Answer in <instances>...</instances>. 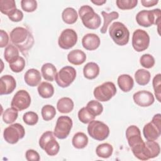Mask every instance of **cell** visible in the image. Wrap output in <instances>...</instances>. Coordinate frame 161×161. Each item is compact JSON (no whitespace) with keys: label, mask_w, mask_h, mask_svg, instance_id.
I'll list each match as a JSON object with an SVG mask.
<instances>
[{"label":"cell","mask_w":161,"mask_h":161,"mask_svg":"<svg viewBox=\"0 0 161 161\" xmlns=\"http://www.w3.org/2000/svg\"><path fill=\"white\" fill-rule=\"evenodd\" d=\"M11 42L22 53L28 51L33 45L34 40L30 31L23 27H16L10 33Z\"/></svg>","instance_id":"1"},{"label":"cell","mask_w":161,"mask_h":161,"mask_svg":"<svg viewBox=\"0 0 161 161\" xmlns=\"http://www.w3.org/2000/svg\"><path fill=\"white\" fill-rule=\"evenodd\" d=\"M133 155L141 160H147L157 157L160 152L159 144L153 140H147L131 148Z\"/></svg>","instance_id":"2"},{"label":"cell","mask_w":161,"mask_h":161,"mask_svg":"<svg viewBox=\"0 0 161 161\" xmlns=\"http://www.w3.org/2000/svg\"><path fill=\"white\" fill-rule=\"evenodd\" d=\"M79 14L83 25L91 30L97 29L101 23L99 15L95 13L93 8L88 5L81 6L79 9Z\"/></svg>","instance_id":"3"},{"label":"cell","mask_w":161,"mask_h":161,"mask_svg":"<svg viewBox=\"0 0 161 161\" xmlns=\"http://www.w3.org/2000/svg\"><path fill=\"white\" fill-rule=\"evenodd\" d=\"M109 33L113 42L118 45L124 46L129 42L130 31L126 26L121 22L113 23L110 25Z\"/></svg>","instance_id":"4"},{"label":"cell","mask_w":161,"mask_h":161,"mask_svg":"<svg viewBox=\"0 0 161 161\" xmlns=\"http://www.w3.org/2000/svg\"><path fill=\"white\" fill-rule=\"evenodd\" d=\"M160 9L142 10L136 15L137 23L143 27H150L153 25H159L160 19Z\"/></svg>","instance_id":"5"},{"label":"cell","mask_w":161,"mask_h":161,"mask_svg":"<svg viewBox=\"0 0 161 161\" xmlns=\"http://www.w3.org/2000/svg\"><path fill=\"white\" fill-rule=\"evenodd\" d=\"M39 145L50 156L56 155L60 150V145L55 140L54 134L50 131L42 134L39 140Z\"/></svg>","instance_id":"6"},{"label":"cell","mask_w":161,"mask_h":161,"mask_svg":"<svg viewBox=\"0 0 161 161\" xmlns=\"http://www.w3.org/2000/svg\"><path fill=\"white\" fill-rule=\"evenodd\" d=\"M87 132L91 137L97 141H103L109 135V128L102 121L92 120L87 126Z\"/></svg>","instance_id":"7"},{"label":"cell","mask_w":161,"mask_h":161,"mask_svg":"<svg viewBox=\"0 0 161 161\" xmlns=\"http://www.w3.org/2000/svg\"><path fill=\"white\" fill-rule=\"evenodd\" d=\"M158 113L153 116L152 121L146 124L143 129V136L147 140H156L160 136L161 117Z\"/></svg>","instance_id":"8"},{"label":"cell","mask_w":161,"mask_h":161,"mask_svg":"<svg viewBox=\"0 0 161 161\" xmlns=\"http://www.w3.org/2000/svg\"><path fill=\"white\" fill-rule=\"evenodd\" d=\"M116 93V88L112 82H106L95 87L94 90V97L101 102L108 101Z\"/></svg>","instance_id":"9"},{"label":"cell","mask_w":161,"mask_h":161,"mask_svg":"<svg viewBox=\"0 0 161 161\" xmlns=\"http://www.w3.org/2000/svg\"><path fill=\"white\" fill-rule=\"evenodd\" d=\"M76 77V70L71 66L62 67L55 75V80L58 86L65 88L69 87Z\"/></svg>","instance_id":"10"},{"label":"cell","mask_w":161,"mask_h":161,"mask_svg":"<svg viewBox=\"0 0 161 161\" xmlns=\"http://www.w3.org/2000/svg\"><path fill=\"white\" fill-rule=\"evenodd\" d=\"M25 128L19 123L11 125L6 128L3 132L5 141L10 144L16 143L19 139H22L25 136Z\"/></svg>","instance_id":"11"},{"label":"cell","mask_w":161,"mask_h":161,"mask_svg":"<svg viewBox=\"0 0 161 161\" xmlns=\"http://www.w3.org/2000/svg\"><path fill=\"white\" fill-rule=\"evenodd\" d=\"M72 120L67 116H61L57 120L53 134L58 139L66 138L72 129Z\"/></svg>","instance_id":"12"},{"label":"cell","mask_w":161,"mask_h":161,"mask_svg":"<svg viewBox=\"0 0 161 161\" xmlns=\"http://www.w3.org/2000/svg\"><path fill=\"white\" fill-rule=\"evenodd\" d=\"M150 44V36L145 31L137 29L132 36V46L138 52H143L148 48Z\"/></svg>","instance_id":"13"},{"label":"cell","mask_w":161,"mask_h":161,"mask_svg":"<svg viewBox=\"0 0 161 161\" xmlns=\"http://www.w3.org/2000/svg\"><path fill=\"white\" fill-rule=\"evenodd\" d=\"M77 38L75 31L70 28L65 29L62 31L58 37V43L61 48L68 50L72 48L76 44Z\"/></svg>","instance_id":"14"},{"label":"cell","mask_w":161,"mask_h":161,"mask_svg":"<svg viewBox=\"0 0 161 161\" xmlns=\"http://www.w3.org/2000/svg\"><path fill=\"white\" fill-rule=\"evenodd\" d=\"M31 104V97L25 90L18 91L12 99L11 106L18 111L27 109Z\"/></svg>","instance_id":"15"},{"label":"cell","mask_w":161,"mask_h":161,"mask_svg":"<svg viewBox=\"0 0 161 161\" xmlns=\"http://www.w3.org/2000/svg\"><path fill=\"white\" fill-rule=\"evenodd\" d=\"M133 99L136 104L141 107H148L151 106L155 101L153 94L147 91H140L135 92Z\"/></svg>","instance_id":"16"},{"label":"cell","mask_w":161,"mask_h":161,"mask_svg":"<svg viewBox=\"0 0 161 161\" xmlns=\"http://www.w3.org/2000/svg\"><path fill=\"white\" fill-rule=\"evenodd\" d=\"M16 87L15 79L10 75H4L0 79V95L12 93Z\"/></svg>","instance_id":"17"},{"label":"cell","mask_w":161,"mask_h":161,"mask_svg":"<svg viewBox=\"0 0 161 161\" xmlns=\"http://www.w3.org/2000/svg\"><path fill=\"white\" fill-rule=\"evenodd\" d=\"M126 138L130 148L143 142L141 136L140 130L135 125H131L127 128Z\"/></svg>","instance_id":"18"},{"label":"cell","mask_w":161,"mask_h":161,"mask_svg":"<svg viewBox=\"0 0 161 161\" xmlns=\"http://www.w3.org/2000/svg\"><path fill=\"white\" fill-rule=\"evenodd\" d=\"M101 40L99 37L94 33H87L82 39V45L87 50H94L100 45Z\"/></svg>","instance_id":"19"},{"label":"cell","mask_w":161,"mask_h":161,"mask_svg":"<svg viewBox=\"0 0 161 161\" xmlns=\"http://www.w3.org/2000/svg\"><path fill=\"white\" fill-rule=\"evenodd\" d=\"M25 82L27 85L31 87L38 86L42 80L40 72L35 69H30L28 70L24 75Z\"/></svg>","instance_id":"20"},{"label":"cell","mask_w":161,"mask_h":161,"mask_svg":"<svg viewBox=\"0 0 161 161\" xmlns=\"http://www.w3.org/2000/svg\"><path fill=\"white\" fill-rule=\"evenodd\" d=\"M67 60L70 64L73 65H81L85 62L86 60V55L81 50H73L68 53Z\"/></svg>","instance_id":"21"},{"label":"cell","mask_w":161,"mask_h":161,"mask_svg":"<svg viewBox=\"0 0 161 161\" xmlns=\"http://www.w3.org/2000/svg\"><path fill=\"white\" fill-rule=\"evenodd\" d=\"M117 82L119 89L125 92L130 91L134 86V80L128 74L120 75L118 77Z\"/></svg>","instance_id":"22"},{"label":"cell","mask_w":161,"mask_h":161,"mask_svg":"<svg viewBox=\"0 0 161 161\" xmlns=\"http://www.w3.org/2000/svg\"><path fill=\"white\" fill-rule=\"evenodd\" d=\"M84 76L87 79H94L99 74V67L95 62H88L83 68Z\"/></svg>","instance_id":"23"},{"label":"cell","mask_w":161,"mask_h":161,"mask_svg":"<svg viewBox=\"0 0 161 161\" xmlns=\"http://www.w3.org/2000/svg\"><path fill=\"white\" fill-rule=\"evenodd\" d=\"M74 102L73 101L67 97H64L58 99L57 103V108L58 111L64 114L70 113L74 109Z\"/></svg>","instance_id":"24"},{"label":"cell","mask_w":161,"mask_h":161,"mask_svg":"<svg viewBox=\"0 0 161 161\" xmlns=\"http://www.w3.org/2000/svg\"><path fill=\"white\" fill-rule=\"evenodd\" d=\"M42 75L45 80L50 82L53 81L57 74L56 67L51 63L44 64L41 68Z\"/></svg>","instance_id":"25"},{"label":"cell","mask_w":161,"mask_h":161,"mask_svg":"<svg viewBox=\"0 0 161 161\" xmlns=\"http://www.w3.org/2000/svg\"><path fill=\"white\" fill-rule=\"evenodd\" d=\"M19 53L18 48L14 45L9 44L4 50V58L8 63L11 64L19 58Z\"/></svg>","instance_id":"26"},{"label":"cell","mask_w":161,"mask_h":161,"mask_svg":"<svg viewBox=\"0 0 161 161\" xmlns=\"http://www.w3.org/2000/svg\"><path fill=\"white\" fill-rule=\"evenodd\" d=\"M38 92L43 98H50L54 94V88L52 84L47 82H42L38 86Z\"/></svg>","instance_id":"27"},{"label":"cell","mask_w":161,"mask_h":161,"mask_svg":"<svg viewBox=\"0 0 161 161\" xmlns=\"http://www.w3.org/2000/svg\"><path fill=\"white\" fill-rule=\"evenodd\" d=\"M62 18L63 21L66 24L72 25L77 21L78 14L74 8H67L62 11Z\"/></svg>","instance_id":"28"},{"label":"cell","mask_w":161,"mask_h":161,"mask_svg":"<svg viewBox=\"0 0 161 161\" xmlns=\"http://www.w3.org/2000/svg\"><path fill=\"white\" fill-rule=\"evenodd\" d=\"M88 141V138L85 133L82 132H77L74 135L72 140V143L75 148L82 149L87 145Z\"/></svg>","instance_id":"29"},{"label":"cell","mask_w":161,"mask_h":161,"mask_svg":"<svg viewBox=\"0 0 161 161\" xmlns=\"http://www.w3.org/2000/svg\"><path fill=\"white\" fill-rule=\"evenodd\" d=\"M113 152L112 145L108 143H104L99 145L96 149V153L99 157L108 158L110 157Z\"/></svg>","instance_id":"30"},{"label":"cell","mask_w":161,"mask_h":161,"mask_svg":"<svg viewBox=\"0 0 161 161\" xmlns=\"http://www.w3.org/2000/svg\"><path fill=\"white\" fill-rule=\"evenodd\" d=\"M150 73L149 71L140 69L136 71L135 74V79L136 83L140 86L147 85L150 80Z\"/></svg>","instance_id":"31"},{"label":"cell","mask_w":161,"mask_h":161,"mask_svg":"<svg viewBox=\"0 0 161 161\" xmlns=\"http://www.w3.org/2000/svg\"><path fill=\"white\" fill-rule=\"evenodd\" d=\"M101 14L104 18V23L102 28L100 30V32L103 34L106 33L108 27L110 23L114 20L116 19L119 18V13L116 11H112L109 13H108L104 11L101 12Z\"/></svg>","instance_id":"32"},{"label":"cell","mask_w":161,"mask_h":161,"mask_svg":"<svg viewBox=\"0 0 161 161\" xmlns=\"http://www.w3.org/2000/svg\"><path fill=\"white\" fill-rule=\"evenodd\" d=\"M16 3L14 0H1L0 11L2 13L9 16L15 9H16Z\"/></svg>","instance_id":"33"},{"label":"cell","mask_w":161,"mask_h":161,"mask_svg":"<svg viewBox=\"0 0 161 161\" xmlns=\"http://www.w3.org/2000/svg\"><path fill=\"white\" fill-rule=\"evenodd\" d=\"M86 108L89 112L95 117L100 115L103 111V105L101 103L96 100H91L88 102Z\"/></svg>","instance_id":"34"},{"label":"cell","mask_w":161,"mask_h":161,"mask_svg":"<svg viewBox=\"0 0 161 161\" xmlns=\"http://www.w3.org/2000/svg\"><path fill=\"white\" fill-rule=\"evenodd\" d=\"M18 111L11 107L6 109L3 114V119L5 123L11 124L15 121L18 116Z\"/></svg>","instance_id":"35"},{"label":"cell","mask_w":161,"mask_h":161,"mask_svg":"<svg viewBox=\"0 0 161 161\" xmlns=\"http://www.w3.org/2000/svg\"><path fill=\"white\" fill-rule=\"evenodd\" d=\"M42 116L45 121L52 120L56 114L55 108L50 104H47L43 106L42 108Z\"/></svg>","instance_id":"36"},{"label":"cell","mask_w":161,"mask_h":161,"mask_svg":"<svg viewBox=\"0 0 161 161\" xmlns=\"http://www.w3.org/2000/svg\"><path fill=\"white\" fill-rule=\"evenodd\" d=\"M78 118L82 123L87 124L94 120L95 116L91 114L86 107H83L78 112Z\"/></svg>","instance_id":"37"},{"label":"cell","mask_w":161,"mask_h":161,"mask_svg":"<svg viewBox=\"0 0 161 161\" xmlns=\"http://www.w3.org/2000/svg\"><path fill=\"white\" fill-rule=\"evenodd\" d=\"M152 85L154 89L155 95L158 102L161 101V74H158L155 75L152 80Z\"/></svg>","instance_id":"38"},{"label":"cell","mask_w":161,"mask_h":161,"mask_svg":"<svg viewBox=\"0 0 161 161\" xmlns=\"http://www.w3.org/2000/svg\"><path fill=\"white\" fill-rule=\"evenodd\" d=\"M116 5L120 9L128 10L131 9L136 6L137 0H117L116 1Z\"/></svg>","instance_id":"39"},{"label":"cell","mask_w":161,"mask_h":161,"mask_svg":"<svg viewBox=\"0 0 161 161\" xmlns=\"http://www.w3.org/2000/svg\"><path fill=\"white\" fill-rule=\"evenodd\" d=\"M23 119L25 124L33 126L37 123L38 121V116L35 112L28 111L23 114Z\"/></svg>","instance_id":"40"},{"label":"cell","mask_w":161,"mask_h":161,"mask_svg":"<svg viewBox=\"0 0 161 161\" xmlns=\"http://www.w3.org/2000/svg\"><path fill=\"white\" fill-rule=\"evenodd\" d=\"M140 63L142 67L146 69H150L155 65V59L152 55L145 53L141 56Z\"/></svg>","instance_id":"41"},{"label":"cell","mask_w":161,"mask_h":161,"mask_svg":"<svg viewBox=\"0 0 161 161\" xmlns=\"http://www.w3.org/2000/svg\"><path fill=\"white\" fill-rule=\"evenodd\" d=\"M25 67V60L22 57H19V58L14 62L9 64L10 69L16 73L21 72Z\"/></svg>","instance_id":"42"},{"label":"cell","mask_w":161,"mask_h":161,"mask_svg":"<svg viewBox=\"0 0 161 161\" xmlns=\"http://www.w3.org/2000/svg\"><path fill=\"white\" fill-rule=\"evenodd\" d=\"M21 6L23 11L31 13L35 11L37 8V2L35 0H22Z\"/></svg>","instance_id":"43"},{"label":"cell","mask_w":161,"mask_h":161,"mask_svg":"<svg viewBox=\"0 0 161 161\" xmlns=\"http://www.w3.org/2000/svg\"><path fill=\"white\" fill-rule=\"evenodd\" d=\"M25 157L28 161H38L40 159L39 153L33 149H29L26 152Z\"/></svg>","instance_id":"44"},{"label":"cell","mask_w":161,"mask_h":161,"mask_svg":"<svg viewBox=\"0 0 161 161\" xmlns=\"http://www.w3.org/2000/svg\"><path fill=\"white\" fill-rule=\"evenodd\" d=\"M8 18L13 22H19L23 19V13L21 10L16 9L9 16H8Z\"/></svg>","instance_id":"45"},{"label":"cell","mask_w":161,"mask_h":161,"mask_svg":"<svg viewBox=\"0 0 161 161\" xmlns=\"http://www.w3.org/2000/svg\"><path fill=\"white\" fill-rule=\"evenodd\" d=\"M0 36H1V41H0V47L3 48L8 45L9 42V36L8 33L4 31L3 30H1L0 31Z\"/></svg>","instance_id":"46"},{"label":"cell","mask_w":161,"mask_h":161,"mask_svg":"<svg viewBox=\"0 0 161 161\" xmlns=\"http://www.w3.org/2000/svg\"><path fill=\"white\" fill-rule=\"evenodd\" d=\"M158 3V1L155 0H142L141 3L144 7L149 8L156 5Z\"/></svg>","instance_id":"47"},{"label":"cell","mask_w":161,"mask_h":161,"mask_svg":"<svg viewBox=\"0 0 161 161\" xmlns=\"http://www.w3.org/2000/svg\"><path fill=\"white\" fill-rule=\"evenodd\" d=\"M91 2L97 6H101L103 4H104L106 2V0H103H103H97V1H91Z\"/></svg>","instance_id":"48"}]
</instances>
